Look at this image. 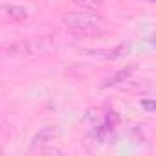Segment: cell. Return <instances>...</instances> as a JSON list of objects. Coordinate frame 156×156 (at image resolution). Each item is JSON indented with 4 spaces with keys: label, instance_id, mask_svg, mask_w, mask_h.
Listing matches in <instances>:
<instances>
[{
    "label": "cell",
    "instance_id": "cell-1",
    "mask_svg": "<svg viewBox=\"0 0 156 156\" xmlns=\"http://www.w3.org/2000/svg\"><path fill=\"white\" fill-rule=\"evenodd\" d=\"M61 22L66 30L77 33V35H87V33H99L107 30V19L94 13V11H73L64 13L61 17Z\"/></svg>",
    "mask_w": 156,
    "mask_h": 156
},
{
    "label": "cell",
    "instance_id": "cell-2",
    "mask_svg": "<svg viewBox=\"0 0 156 156\" xmlns=\"http://www.w3.org/2000/svg\"><path fill=\"white\" fill-rule=\"evenodd\" d=\"M51 50H55V42L51 37H37V39H28V41H20L17 44H11L8 48V55L9 57L44 55V53H50Z\"/></svg>",
    "mask_w": 156,
    "mask_h": 156
},
{
    "label": "cell",
    "instance_id": "cell-3",
    "mask_svg": "<svg viewBox=\"0 0 156 156\" xmlns=\"http://www.w3.org/2000/svg\"><path fill=\"white\" fill-rule=\"evenodd\" d=\"M59 136V127L57 125H46V127H41L35 134H33V138H31V141H30V151L33 152V151H42L46 145H50L55 138Z\"/></svg>",
    "mask_w": 156,
    "mask_h": 156
},
{
    "label": "cell",
    "instance_id": "cell-4",
    "mask_svg": "<svg viewBox=\"0 0 156 156\" xmlns=\"http://www.w3.org/2000/svg\"><path fill=\"white\" fill-rule=\"evenodd\" d=\"M136 72V64H130V66H127V68H121V70H118V72H114L110 77H107V79L99 85V88H112V87H119V85H123V83H127V79Z\"/></svg>",
    "mask_w": 156,
    "mask_h": 156
},
{
    "label": "cell",
    "instance_id": "cell-5",
    "mask_svg": "<svg viewBox=\"0 0 156 156\" xmlns=\"http://www.w3.org/2000/svg\"><path fill=\"white\" fill-rule=\"evenodd\" d=\"M125 51H127V46H125V44H119V46H116V48H105V50H83L81 53H83V55H88V57H96V59L114 61V59L121 57Z\"/></svg>",
    "mask_w": 156,
    "mask_h": 156
},
{
    "label": "cell",
    "instance_id": "cell-6",
    "mask_svg": "<svg viewBox=\"0 0 156 156\" xmlns=\"http://www.w3.org/2000/svg\"><path fill=\"white\" fill-rule=\"evenodd\" d=\"M72 2L77 8H83V9H98V8H101L105 0H72Z\"/></svg>",
    "mask_w": 156,
    "mask_h": 156
},
{
    "label": "cell",
    "instance_id": "cell-7",
    "mask_svg": "<svg viewBox=\"0 0 156 156\" xmlns=\"http://www.w3.org/2000/svg\"><path fill=\"white\" fill-rule=\"evenodd\" d=\"M2 9H6L8 15L17 17V19H26V17H28L26 8H20V6H2Z\"/></svg>",
    "mask_w": 156,
    "mask_h": 156
},
{
    "label": "cell",
    "instance_id": "cell-8",
    "mask_svg": "<svg viewBox=\"0 0 156 156\" xmlns=\"http://www.w3.org/2000/svg\"><path fill=\"white\" fill-rule=\"evenodd\" d=\"M140 105H141L147 112H151V114H152V112H154V108H156L154 99H141V101H140Z\"/></svg>",
    "mask_w": 156,
    "mask_h": 156
},
{
    "label": "cell",
    "instance_id": "cell-9",
    "mask_svg": "<svg viewBox=\"0 0 156 156\" xmlns=\"http://www.w3.org/2000/svg\"><path fill=\"white\" fill-rule=\"evenodd\" d=\"M145 2H151V4H154V2H156V0H145Z\"/></svg>",
    "mask_w": 156,
    "mask_h": 156
}]
</instances>
